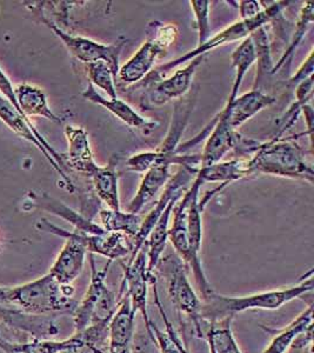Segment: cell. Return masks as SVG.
<instances>
[{"instance_id": "6da1fadb", "label": "cell", "mask_w": 314, "mask_h": 353, "mask_svg": "<svg viewBox=\"0 0 314 353\" xmlns=\"http://www.w3.org/2000/svg\"><path fill=\"white\" fill-rule=\"evenodd\" d=\"M313 291V271L308 277L297 285L285 289L271 290L265 292L253 293L242 297H227L214 292L200 307V319L206 324H213L227 317H233L238 313L249 310H278L287 303L300 299L304 294Z\"/></svg>"}, {"instance_id": "7c38bea8", "label": "cell", "mask_w": 314, "mask_h": 353, "mask_svg": "<svg viewBox=\"0 0 314 353\" xmlns=\"http://www.w3.org/2000/svg\"><path fill=\"white\" fill-rule=\"evenodd\" d=\"M46 23L78 61H83L85 65L94 61H105L112 70L113 76L117 79L121 68L119 61L123 48L125 46V41H119L111 45L101 44L85 37L71 36L52 23Z\"/></svg>"}, {"instance_id": "836d02e7", "label": "cell", "mask_w": 314, "mask_h": 353, "mask_svg": "<svg viewBox=\"0 0 314 353\" xmlns=\"http://www.w3.org/2000/svg\"><path fill=\"white\" fill-rule=\"evenodd\" d=\"M78 341H79V337H78L77 333H74L72 337L65 339V341H54L43 339V341L28 343L26 347L31 353H61L74 344H77Z\"/></svg>"}, {"instance_id": "4dcf8cb0", "label": "cell", "mask_w": 314, "mask_h": 353, "mask_svg": "<svg viewBox=\"0 0 314 353\" xmlns=\"http://www.w3.org/2000/svg\"><path fill=\"white\" fill-rule=\"evenodd\" d=\"M251 38L253 41L255 52H257V61H258L257 76H255V81H254L253 88L254 90H259L262 79L272 73L273 61H272V57H271L270 44H269V37L266 33L265 26L258 28L255 32L252 33Z\"/></svg>"}, {"instance_id": "ab89813d", "label": "cell", "mask_w": 314, "mask_h": 353, "mask_svg": "<svg viewBox=\"0 0 314 353\" xmlns=\"http://www.w3.org/2000/svg\"><path fill=\"white\" fill-rule=\"evenodd\" d=\"M78 334V333H77ZM78 337H79V334H78ZM61 353H91L89 351V349L86 347V346L83 344V341H81V337H79V341H78L77 344H74V345L71 346L69 349L65 350L63 352Z\"/></svg>"}, {"instance_id": "5bb4252c", "label": "cell", "mask_w": 314, "mask_h": 353, "mask_svg": "<svg viewBox=\"0 0 314 353\" xmlns=\"http://www.w3.org/2000/svg\"><path fill=\"white\" fill-rule=\"evenodd\" d=\"M242 138L236 130L231 128L225 117L219 113L213 121V126L207 136V141L200 154L199 168H206L219 163L227 153L237 149Z\"/></svg>"}, {"instance_id": "8992f818", "label": "cell", "mask_w": 314, "mask_h": 353, "mask_svg": "<svg viewBox=\"0 0 314 353\" xmlns=\"http://www.w3.org/2000/svg\"><path fill=\"white\" fill-rule=\"evenodd\" d=\"M185 266L177 254H169L167 257L161 258L157 269L159 268L160 272L165 277L167 293L172 304L179 312L184 313L185 316L192 319L199 337L204 338V333L209 324H206L200 319L202 301L199 299L189 283Z\"/></svg>"}, {"instance_id": "8fae6325", "label": "cell", "mask_w": 314, "mask_h": 353, "mask_svg": "<svg viewBox=\"0 0 314 353\" xmlns=\"http://www.w3.org/2000/svg\"><path fill=\"white\" fill-rule=\"evenodd\" d=\"M0 119L8 125L10 129L14 131L18 136L23 137L26 141H31L32 144L36 145L44 156L48 158L50 164L52 165L53 169L56 170L61 174V178L66 181V185L70 191H73V184L67 174L65 173V158L64 157L56 152V150L45 141L44 137L41 136L39 131H36V128L30 123L28 117H25L23 113L19 112L18 110L13 106L10 101L0 96Z\"/></svg>"}, {"instance_id": "4fadbf2b", "label": "cell", "mask_w": 314, "mask_h": 353, "mask_svg": "<svg viewBox=\"0 0 314 353\" xmlns=\"http://www.w3.org/2000/svg\"><path fill=\"white\" fill-rule=\"evenodd\" d=\"M90 264H91V281H90L89 288L86 290L83 301L78 303L77 307L72 313L76 332H81L90 325L99 303L104 297L105 293L109 290V286L106 285V277L112 261H107L104 269L98 270L96 261L91 256Z\"/></svg>"}, {"instance_id": "9a60e30c", "label": "cell", "mask_w": 314, "mask_h": 353, "mask_svg": "<svg viewBox=\"0 0 314 353\" xmlns=\"http://www.w3.org/2000/svg\"><path fill=\"white\" fill-rule=\"evenodd\" d=\"M277 101L274 97L262 92V90L252 88L250 92L236 97V99H227L225 108L222 110V117L237 131L246 121L258 114L260 111L273 105Z\"/></svg>"}, {"instance_id": "ffe728a7", "label": "cell", "mask_w": 314, "mask_h": 353, "mask_svg": "<svg viewBox=\"0 0 314 353\" xmlns=\"http://www.w3.org/2000/svg\"><path fill=\"white\" fill-rule=\"evenodd\" d=\"M171 161H163L151 168L149 171H146L145 174L141 179L139 189H138L136 196L129 201V206L126 209V212L138 214L141 210L152 201L157 193L160 192V190L164 189L169 179H171Z\"/></svg>"}, {"instance_id": "d4e9b609", "label": "cell", "mask_w": 314, "mask_h": 353, "mask_svg": "<svg viewBox=\"0 0 314 353\" xmlns=\"http://www.w3.org/2000/svg\"><path fill=\"white\" fill-rule=\"evenodd\" d=\"M17 101L25 117H44L54 123H61L59 117L51 111L43 90L31 85H21L14 90Z\"/></svg>"}, {"instance_id": "3957f363", "label": "cell", "mask_w": 314, "mask_h": 353, "mask_svg": "<svg viewBox=\"0 0 314 353\" xmlns=\"http://www.w3.org/2000/svg\"><path fill=\"white\" fill-rule=\"evenodd\" d=\"M251 174L262 173L307 181L313 184V168L306 161L299 145L282 138L259 143L253 156L249 158Z\"/></svg>"}, {"instance_id": "ac0fdd59", "label": "cell", "mask_w": 314, "mask_h": 353, "mask_svg": "<svg viewBox=\"0 0 314 353\" xmlns=\"http://www.w3.org/2000/svg\"><path fill=\"white\" fill-rule=\"evenodd\" d=\"M6 306L8 305L0 304V321L6 325L28 333L36 341H43L56 336L59 332L56 323L52 317L33 316L23 312L21 310Z\"/></svg>"}, {"instance_id": "e0dca14e", "label": "cell", "mask_w": 314, "mask_h": 353, "mask_svg": "<svg viewBox=\"0 0 314 353\" xmlns=\"http://www.w3.org/2000/svg\"><path fill=\"white\" fill-rule=\"evenodd\" d=\"M121 301L117 312L111 321L109 330V353H131L134 319L131 301L125 292H119Z\"/></svg>"}, {"instance_id": "cb8c5ba5", "label": "cell", "mask_w": 314, "mask_h": 353, "mask_svg": "<svg viewBox=\"0 0 314 353\" xmlns=\"http://www.w3.org/2000/svg\"><path fill=\"white\" fill-rule=\"evenodd\" d=\"M313 326V305L308 304L305 311H302L298 317L282 330L274 331L273 339L262 353H286L294 341L305 332L308 327Z\"/></svg>"}, {"instance_id": "52a82bcc", "label": "cell", "mask_w": 314, "mask_h": 353, "mask_svg": "<svg viewBox=\"0 0 314 353\" xmlns=\"http://www.w3.org/2000/svg\"><path fill=\"white\" fill-rule=\"evenodd\" d=\"M39 229L66 239L64 248L49 273L61 285H71V283L81 276L84 269L85 258L87 254L85 238L87 233L81 232L77 230L69 232L56 225L50 224L46 219H41Z\"/></svg>"}, {"instance_id": "1f68e13d", "label": "cell", "mask_w": 314, "mask_h": 353, "mask_svg": "<svg viewBox=\"0 0 314 353\" xmlns=\"http://www.w3.org/2000/svg\"><path fill=\"white\" fill-rule=\"evenodd\" d=\"M85 68L91 81L90 84L92 85L93 88H101L105 93H107L111 99L117 98V88L114 84L116 78L113 76L112 70L109 68V65L105 61H94L85 65Z\"/></svg>"}, {"instance_id": "7a4b0ae2", "label": "cell", "mask_w": 314, "mask_h": 353, "mask_svg": "<svg viewBox=\"0 0 314 353\" xmlns=\"http://www.w3.org/2000/svg\"><path fill=\"white\" fill-rule=\"evenodd\" d=\"M5 292L8 305L19 306L21 311L33 316L73 313L78 305L72 298V288L61 285L50 273L21 286L5 288Z\"/></svg>"}, {"instance_id": "44dd1931", "label": "cell", "mask_w": 314, "mask_h": 353, "mask_svg": "<svg viewBox=\"0 0 314 353\" xmlns=\"http://www.w3.org/2000/svg\"><path fill=\"white\" fill-rule=\"evenodd\" d=\"M184 193L177 194L172 198L169 205L166 206L164 212L160 218L158 219L157 224L154 225V229L146 239L145 246L147 250V274L149 277L154 278V270L157 269L158 264L163 258V253L165 251L166 243L169 239V221L172 218L174 206L178 201L182 199Z\"/></svg>"}, {"instance_id": "484cf974", "label": "cell", "mask_w": 314, "mask_h": 353, "mask_svg": "<svg viewBox=\"0 0 314 353\" xmlns=\"http://www.w3.org/2000/svg\"><path fill=\"white\" fill-rule=\"evenodd\" d=\"M91 179L98 197L104 204L107 205V209L114 211L121 210L118 173L114 165L99 166V169L91 176Z\"/></svg>"}, {"instance_id": "d590c367", "label": "cell", "mask_w": 314, "mask_h": 353, "mask_svg": "<svg viewBox=\"0 0 314 353\" xmlns=\"http://www.w3.org/2000/svg\"><path fill=\"white\" fill-rule=\"evenodd\" d=\"M313 51H311L310 54L306 58V61L302 63L298 71L291 78L290 84L298 85L300 81H305L307 78H310L311 76H313Z\"/></svg>"}, {"instance_id": "f35d334b", "label": "cell", "mask_w": 314, "mask_h": 353, "mask_svg": "<svg viewBox=\"0 0 314 353\" xmlns=\"http://www.w3.org/2000/svg\"><path fill=\"white\" fill-rule=\"evenodd\" d=\"M302 112L305 116V121L307 124V131H308V137H310V145L312 148V131H313V109L311 104L302 106Z\"/></svg>"}, {"instance_id": "5b68a950", "label": "cell", "mask_w": 314, "mask_h": 353, "mask_svg": "<svg viewBox=\"0 0 314 353\" xmlns=\"http://www.w3.org/2000/svg\"><path fill=\"white\" fill-rule=\"evenodd\" d=\"M147 28L152 30V32L149 33V39L141 45L126 64L119 68L117 78L124 84H136L143 81L152 72L158 58L163 56L177 39L178 28L176 25H164L156 21L151 23Z\"/></svg>"}, {"instance_id": "2e32d148", "label": "cell", "mask_w": 314, "mask_h": 353, "mask_svg": "<svg viewBox=\"0 0 314 353\" xmlns=\"http://www.w3.org/2000/svg\"><path fill=\"white\" fill-rule=\"evenodd\" d=\"M83 97L93 104L103 106L105 110H107L113 116L117 117L119 121L129 125L132 129L139 130L144 133H151L159 126L158 121H149L145 117L141 116L136 110H133L132 106H129L126 101H121L118 97L111 99L101 96L91 84L83 92Z\"/></svg>"}, {"instance_id": "4316f807", "label": "cell", "mask_w": 314, "mask_h": 353, "mask_svg": "<svg viewBox=\"0 0 314 353\" xmlns=\"http://www.w3.org/2000/svg\"><path fill=\"white\" fill-rule=\"evenodd\" d=\"M36 198V201H39L38 205L43 208V209L48 210L50 212L53 214H56L58 217L66 219L70 221L71 224L74 226V230L81 231V232L87 233V234H103L106 232L101 226L96 224L92 219H90L89 217H86L81 213L76 212L72 209H70L69 206L63 204L61 201L52 199V198L44 197Z\"/></svg>"}, {"instance_id": "74e56055", "label": "cell", "mask_w": 314, "mask_h": 353, "mask_svg": "<svg viewBox=\"0 0 314 353\" xmlns=\"http://www.w3.org/2000/svg\"><path fill=\"white\" fill-rule=\"evenodd\" d=\"M0 91L3 92L5 98H6L19 112H21L19 104H18V101H17L16 94H14V88H12V85H11V83L8 81V77L5 76L1 70H0ZM23 114H24V113H23Z\"/></svg>"}, {"instance_id": "d6986e66", "label": "cell", "mask_w": 314, "mask_h": 353, "mask_svg": "<svg viewBox=\"0 0 314 353\" xmlns=\"http://www.w3.org/2000/svg\"><path fill=\"white\" fill-rule=\"evenodd\" d=\"M65 136L69 141V152H67L66 164L74 171L91 178L99 169V165L93 158L89 134L83 128L67 125L65 128Z\"/></svg>"}, {"instance_id": "f1b7e54d", "label": "cell", "mask_w": 314, "mask_h": 353, "mask_svg": "<svg viewBox=\"0 0 314 353\" xmlns=\"http://www.w3.org/2000/svg\"><path fill=\"white\" fill-rule=\"evenodd\" d=\"M99 219L101 228L107 232L124 233L127 237L134 238L140 230L141 218L138 214L123 212L121 210H101Z\"/></svg>"}, {"instance_id": "7402d4cb", "label": "cell", "mask_w": 314, "mask_h": 353, "mask_svg": "<svg viewBox=\"0 0 314 353\" xmlns=\"http://www.w3.org/2000/svg\"><path fill=\"white\" fill-rule=\"evenodd\" d=\"M87 252L96 253L113 261L131 256L133 241L124 233L106 232L103 234H86Z\"/></svg>"}, {"instance_id": "83f0119b", "label": "cell", "mask_w": 314, "mask_h": 353, "mask_svg": "<svg viewBox=\"0 0 314 353\" xmlns=\"http://www.w3.org/2000/svg\"><path fill=\"white\" fill-rule=\"evenodd\" d=\"M233 317H227L213 324H209L204 333L207 344L216 353H242L231 327Z\"/></svg>"}, {"instance_id": "ba28073f", "label": "cell", "mask_w": 314, "mask_h": 353, "mask_svg": "<svg viewBox=\"0 0 314 353\" xmlns=\"http://www.w3.org/2000/svg\"><path fill=\"white\" fill-rule=\"evenodd\" d=\"M204 59L205 56L196 57L169 78H151L146 76L143 79L145 90L143 101L145 103V108H159L174 99H182L189 92L194 74Z\"/></svg>"}, {"instance_id": "277c9868", "label": "cell", "mask_w": 314, "mask_h": 353, "mask_svg": "<svg viewBox=\"0 0 314 353\" xmlns=\"http://www.w3.org/2000/svg\"><path fill=\"white\" fill-rule=\"evenodd\" d=\"M287 4H289L287 1H274L269 6H265L258 16L251 18V19H245V21L240 19V21H236L230 26L224 28L220 32L217 33L216 36L211 37L205 44L197 46L192 51H189L184 56L179 57L174 61L158 66L156 70H152V72L149 73L147 76L152 77V78H164L166 73L172 71L174 68L182 66V64L189 63L196 57L205 56L206 53L212 51L214 48H219V46L231 44L234 41H244L246 38H249L252 33L255 32L258 28L266 26L267 23H271L275 19L282 13V8H286Z\"/></svg>"}, {"instance_id": "30bf717a", "label": "cell", "mask_w": 314, "mask_h": 353, "mask_svg": "<svg viewBox=\"0 0 314 353\" xmlns=\"http://www.w3.org/2000/svg\"><path fill=\"white\" fill-rule=\"evenodd\" d=\"M124 269V279L121 283V292H125L131 301L133 312L141 316L145 321L146 329L149 331L151 319L147 312V293L149 286L156 284V278L147 274V250L145 244L138 251L133 259L121 264Z\"/></svg>"}, {"instance_id": "b9f144b4", "label": "cell", "mask_w": 314, "mask_h": 353, "mask_svg": "<svg viewBox=\"0 0 314 353\" xmlns=\"http://www.w3.org/2000/svg\"><path fill=\"white\" fill-rule=\"evenodd\" d=\"M6 343H8V341H6L4 337H3V333H1V330H0V347L3 349Z\"/></svg>"}, {"instance_id": "603a6c76", "label": "cell", "mask_w": 314, "mask_h": 353, "mask_svg": "<svg viewBox=\"0 0 314 353\" xmlns=\"http://www.w3.org/2000/svg\"><path fill=\"white\" fill-rule=\"evenodd\" d=\"M196 176L204 183H222V186H227L231 183L251 176L247 158H237L229 161H219L211 166L199 168Z\"/></svg>"}, {"instance_id": "d6a6232c", "label": "cell", "mask_w": 314, "mask_h": 353, "mask_svg": "<svg viewBox=\"0 0 314 353\" xmlns=\"http://www.w3.org/2000/svg\"><path fill=\"white\" fill-rule=\"evenodd\" d=\"M191 8L193 11L198 28V45L202 46L211 38V25H209V8L211 3L207 0H191Z\"/></svg>"}, {"instance_id": "f546056e", "label": "cell", "mask_w": 314, "mask_h": 353, "mask_svg": "<svg viewBox=\"0 0 314 353\" xmlns=\"http://www.w3.org/2000/svg\"><path fill=\"white\" fill-rule=\"evenodd\" d=\"M313 3L312 1L304 3L302 11H300V16H299L298 23L295 24V31H294L293 37H292V41H291L290 45H289V48H287L285 53L279 59L278 63L273 65L271 74H275V73L279 72L286 65L290 66L295 50L298 48L299 45H300L302 39H304V37H305L307 31H308V28H310L311 25L313 23Z\"/></svg>"}, {"instance_id": "9c48e42d", "label": "cell", "mask_w": 314, "mask_h": 353, "mask_svg": "<svg viewBox=\"0 0 314 353\" xmlns=\"http://www.w3.org/2000/svg\"><path fill=\"white\" fill-rule=\"evenodd\" d=\"M171 219H172L171 221L172 225L169 229V239L174 245L178 257L192 270L194 281L197 283L202 301H206L211 294H213L214 291L209 281H207L205 271L202 269V259L199 252L194 251L189 243V233L186 229V199L184 196L174 206Z\"/></svg>"}, {"instance_id": "e575fe53", "label": "cell", "mask_w": 314, "mask_h": 353, "mask_svg": "<svg viewBox=\"0 0 314 353\" xmlns=\"http://www.w3.org/2000/svg\"><path fill=\"white\" fill-rule=\"evenodd\" d=\"M313 98V76L300 81L295 88V103L300 106L311 104Z\"/></svg>"}, {"instance_id": "8d00e7d4", "label": "cell", "mask_w": 314, "mask_h": 353, "mask_svg": "<svg viewBox=\"0 0 314 353\" xmlns=\"http://www.w3.org/2000/svg\"><path fill=\"white\" fill-rule=\"evenodd\" d=\"M238 4H239L238 8H239V13H240V19H242V21L258 16L259 13L264 10V8H262L260 1L244 0V1H239Z\"/></svg>"}, {"instance_id": "60d3db41", "label": "cell", "mask_w": 314, "mask_h": 353, "mask_svg": "<svg viewBox=\"0 0 314 353\" xmlns=\"http://www.w3.org/2000/svg\"><path fill=\"white\" fill-rule=\"evenodd\" d=\"M0 304L8 305L6 301V292H5V288H0Z\"/></svg>"}, {"instance_id": "7bdbcfd3", "label": "cell", "mask_w": 314, "mask_h": 353, "mask_svg": "<svg viewBox=\"0 0 314 353\" xmlns=\"http://www.w3.org/2000/svg\"><path fill=\"white\" fill-rule=\"evenodd\" d=\"M209 353H216V352H214V350L212 349V346L209 345Z\"/></svg>"}]
</instances>
